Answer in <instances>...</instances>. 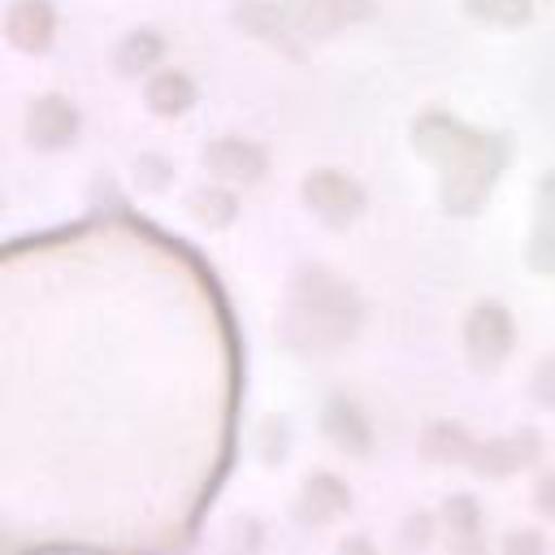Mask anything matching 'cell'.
Listing matches in <instances>:
<instances>
[{
  "label": "cell",
  "mask_w": 555,
  "mask_h": 555,
  "mask_svg": "<svg viewBox=\"0 0 555 555\" xmlns=\"http://www.w3.org/2000/svg\"><path fill=\"white\" fill-rule=\"evenodd\" d=\"M408 134H412V152L438 173L442 212L477 217L512 160V143L499 130L468 126L464 117L442 108H425L421 117H412Z\"/></svg>",
  "instance_id": "cell-1"
},
{
  "label": "cell",
  "mask_w": 555,
  "mask_h": 555,
  "mask_svg": "<svg viewBox=\"0 0 555 555\" xmlns=\"http://www.w3.org/2000/svg\"><path fill=\"white\" fill-rule=\"evenodd\" d=\"M360 299L356 291L330 273L325 264H299L286 282V312H282V334L299 343L304 351H330L343 338L360 330Z\"/></svg>",
  "instance_id": "cell-2"
},
{
  "label": "cell",
  "mask_w": 555,
  "mask_h": 555,
  "mask_svg": "<svg viewBox=\"0 0 555 555\" xmlns=\"http://www.w3.org/2000/svg\"><path fill=\"white\" fill-rule=\"evenodd\" d=\"M299 199H304L308 217L321 221L325 230H347L351 221H360V212H364V204H369L364 186H360L351 173L330 169V165L304 173V182H299Z\"/></svg>",
  "instance_id": "cell-3"
},
{
  "label": "cell",
  "mask_w": 555,
  "mask_h": 555,
  "mask_svg": "<svg viewBox=\"0 0 555 555\" xmlns=\"http://www.w3.org/2000/svg\"><path fill=\"white\" fill-rule=\"evenodd\" d=\"M512 343H516L512 312L499 299H477L464 321V351H468L473 369H481V373L499 369L512 356Z\"/></svg>",
  "instance_id": "cell-4"
},
{
  "label": "cell",
  "mask_w": 555,
  "mask_h": 555,
  "mask_svg": "<svg viewBox=\"0 0 555 555\" xmlns=\"http://www.w3.org/2000/svg\"><path fill=\"white\" fill-rule=\"evenodd\" d=\"M199 165L212 173V182L225 186H256L269 173V152L256 139L243 134H217L199 147Z\"/></svg>",
  "instance_id": "cell-5"
},
{
  "label": "cell",
  "mask_w": 555,
  "mask_h": 555,
  "mask_svg": "<svg viewBox=\"0 0 555 555\" xmlns=\"http://www.w3.org/2000/svg\"><path fill=\"white\" fill-rule=\"evenodd\" d=\"M291 26L299 30L304 43H325L347 26H360L377 13L373 0H282Z\"/></svg>",
  "instance_id": "cell-6"
},
{
  "label": "cell",
  "mask_w": 555,
  "mask_h": 555,
  "mask_svg": "<svg viewBox=\"0 0 555 555\" xmlns=\"http://www.w3.org/2000/svg\"><path fill=\"white\" fill-rule=\"evenodd\" d=\"M22 130H26V143H30L35 152H61V147H69V143L78 139L82 117H78L74 100L48 91V95H35V100L26 104Z\"/></svg>",
  "instance_id": "cell-7"
},
{
  "label": "cell",
  "mask_w": 555,
  "mask_h": 555,
  "mask_svg": "<svg viewBox=\"0 0 555 555\" xmlns=\"http://www.w3.org/2000/svg\"><path fill=\"white\" fill-rule=\"evenodd\" d=\"M230 22H234L243 35H251V39L278 48V52L291 56V61H299L304 48H308V43L299 39V30L291 26L282 0H278V4H273V0H238V4L230 9Z\"/></svg>",
  "instance_id": "cell-8"
},
{
  "label": "cell",
  "mask_w": 555,
  "mask_h": 555,
  "mask_svg": "<svg viewBox=\"0 0 555 555\" xmlns=\"http://www.w3.org/2000/svg\"><path fill=\"white\" fill-rule=\"evenodd\" d=\"M4 39L22 56H43L56 43V9H52V0H9Z\"/></svg>",
  "instance_id": "cell-9"
},
{
  "label": "cell",
  "mask_w": 555,
  "mask_h": 555,
  "mask_svg": "<svg viewBox=\"0 0 555 555\" xmlns=\"http://www.w3.org/2000/svg\"><path fill=\"white\" fill-rule=\"evenodd\" d=\"M525 264L538 278H555V169H546L533 191V225L525 243Z\"/></svg>",
  "instance_id": "cell-10"
},
{
  "label": "cell",
  "mask_w": 555,
  "mask_h": 555,
  "mask_svg": "<svg viewBox=\"0 0 555 555\" xmlns=\"http://www.w3.org/2000/svg\"><path fill=\"white\" fill-rule=\"evenodd\" d=\"M199 100V87L186 69H156L143 78V104L156 117H186Z\"/></svg>",
  "instance_id": "cell-11"
},
{
  "label": "cell",
  "mask_w": 555,
  "mask_h": 555,
  "mask_svg": "<svg viewBox=\"0 0 555 555\" xmlns=\"http://www.w3.org/2000/svg\"><path fill=\"white\" fill-rule=\"evenodd\" d=\"M165 61V35L152 26H134L121 35V43L113 48V65L121 78H147L156 74Z\"/></svg>",
  "instance_id": "cell-12"
},
{
  "label": "cell",
  "mask_w": 555,
  "mask_h": 555,
  "mask_svg": "<svg viewBox=\"0 0 555 555\" xmlns=\"http://www.w3.org/2000/svg\"><path fill=\"white\" fill-rule=\"evenodd\" d=\"M186 212L208 230H230L238 221V195L225 182H204L186 195Z\"/></svg>",
  "instance_id": "cell-13"
},
{
  "label": "cell",
  "mask_w": 555,
  "mask_h": 555,
  "mask_svg": "<svg viewBox=\"0 0 555 555\" xmlns=\"http://www.w3.org/2000/svg\"><path fill=\"white\" fill-rule=\"evenodd\" d=\"M464 13L473 22H486V26H503V30H516L533 17V0H460Z\"/></svg>",
  "instance_id": "cell-14"
},
{
  "label": "cell",
  "mask_w": 555,
  "mask_h": 555,
  "mask_svg": "<svg viewBox=\"0 0 555 555\" xmlns=\"http://www.w3.org/2000/svg\"><path fill=\"white\" fill-rule=\"evenodd\" d=\"M134 173H139V182H143L147 191H160V186L169 182V178H165V173H169V160H160V156H139V160H134Z\"/></svg>",
  "instance_id": "cell-15"
},
{
  "label": "cell",
  "mask_w": 555,
  "mask_h": 555,
  "mask_svg": "<svg viewBox=\"0 0 555 555\" xmlns=\"http://www.w3.org/2000/svg\"><path fill=\"white\" fill-rule=\"evenodd\" d=\"M533 395L542 403H555V356H542L533 369Z\"/></svg>",
  "instance_id": "cell-16"
}]
</instances>
